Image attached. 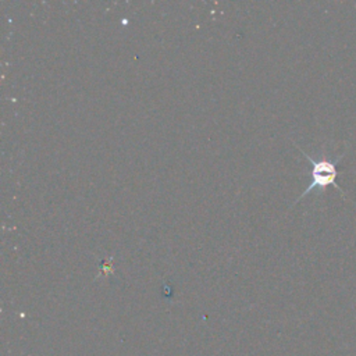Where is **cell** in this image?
<instances>
[{
    "label": "cell",
    "instance_id": "cell-1",
    "mask_svg": "<svg viewBox=\"0 0 356 356\" xmlns=\"http://www.w3.org/2000/svg\"><path fill=\"white\" fill-rule=\"evenodd\" d=\"M295 146L300 150V153L305 156V159L312 164V172H310V177H312V181L310 184L307 185V188L300 193V196L295 200V203H298L300 199H303L306 195H309L310 192L318 189V191H323L324 188L327 186H334L339 193L341 196L345 199V193L342 191V188L338 185L337 179H338V163L343 159L345 156V152L337 157L335 160H330V159H313L310 154H307L305 150H302L296 143ZM293 203V204H295Z\"/></svg>",
    "mask_w": 356,
    "mask_h": 356
}]
</instances>
